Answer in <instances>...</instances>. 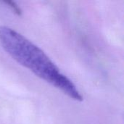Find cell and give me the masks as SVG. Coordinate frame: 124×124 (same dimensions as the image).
<instances>
[{"instance_id":"cell-2","label":"cell","mask_w":124,"mask_h":124,"mask_svg":"<svg viewBox=\"0 0 124 124\" xmlns=\"http://www.w3.org/2000/svg\"><path fill=\"white\" fill-rule=\"evenodd\" d=\"M7 4L14 11V12H15L17 15H21L22 14V10L20 9V7L14 1H7L6 2Z\"/></svg>"},{"instance_id":"cell-1","label":"cell","mask_w":124,"mask_h":124,"mask_svg":"<svg viewBox=\"0 0 124 124\" xmlns=\"http://www.w3.org/2000/svg\"><path fill=\"white\" fill-rule=\"evenodd\" d=\"M0 44L13 60L36 76L71 99L83 100L81 94L73 81L60 71L43 50L22 34L7 26H0Z\"/></svg>"}]
</instances>
